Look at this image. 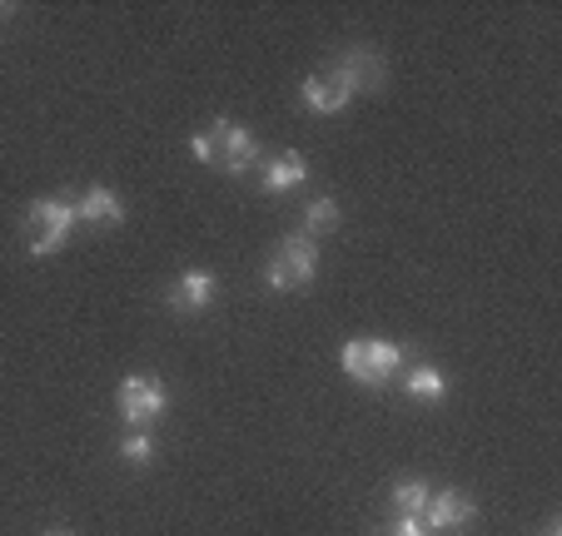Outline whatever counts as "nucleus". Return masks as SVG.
<instances>
[{"label": "nucleus", "mask_w": 562, "mask_h": 536, "mask_svg": "<svg viewBox=\"0 0 562 536\" xmlns=\"http://www.w3.org/2000/svg\"><path fill=\"white\" fill-rule=\"evenodd\" d=\"M339 368L363 388H383L393 373L404 368V347L389 343V338H349L339 347Z\"/></svg>", "instance_id": "f257e3e1"}, {"label": "nucleus", "mask_w": 562, "mask_h": 536, "mask_svg": "<svg viewBox=\"0 0 562 536\" xmlns=\"http://www.w3.org/2000/svg\"><path fill=\"white\" fill-rule=\"evenodd\" d=\"M75 204L70 199H35L31 209H25L21 229H25V249L35 253V259H50V253L65 249V239H70L75 229Z\"/></svg>", "instance_id": "f03ea898"}, {"label": "nucleus", "mask_w": 562, "mask_h": 536, "mask_svg": "<svg viewBox=\"0 0 562 536\" xmlns=\"http://www.w3.org/2000/svg\"><path fill=\"white\" fill-rule=\"evenodd\" d=\"M314 269H318V243L294 229L274 243L265 278H269V288H279V294H294V288H304L308 278H314Z\"/></svg>", "instance_id": "7ed1b4c3"}, {"label": "nucleus", "mask_w": 562, "mask_h": 536, "mask_svg": "<svg viewBox=\"0 0 562 536\" xmlns=\"http://www.w3.org/2000/svg\"><path fill=\"white\" fill-rule=\"evenodd\" d=\"M115 402H120L125 427H155V422L165 418V408H170V388H165L155 373H130V378L120 383Z\"/></svg>", "instance_id": "20e7f679"}, {"label": "nucleus", "mask_w": 562, "mask_h": 536, "mask_svg": "<svg viewBox=\"0 0 562 536\" xmlns=\"http://www.w3.org/2000/svg\"><path fill=\"white\" fill-rule=\"evenodd\" d=\"M210 135H214V169H224V174H245V169L259 164V139H255L249 125L214 119Z\"/></svg>", "instance_id": "39448f33"}, {"label": "nucleus", "mask_w": 562, "mask_h": 536, "mask_svg": "<svg viewBox=\"0 0 562 536\" xmlns=\"http://www.w3.org/2000/svg\"><path fill=\"white\" fill-rule=\"evenodd\" d=\"M299 100H304L308 115H344L353 105V90L339 70H318L299 84Z\"/></svg>", "instance_id": "423d86ee"}, {"label": "nucleus", "mask_w": 562, "mask_h": 536, "mask_svg": "<svg viewBox=\"0 0 562 536\" xmlns=\"http://www.w3.org/2000/svg\"><path fill=\"white\" fill-rule=\"evenodd\" d=\"M473 497L468 492H458V487H443V492H434L428 497V512L418 516V522L428 526V532H463L468 522H473Z\"/></svg>", "instance_id": "0eeeda50"}, {"label": "nucleus", "mask_w": 562, "mask_h": 536, "mask_svg": "<svg viewBox=\"0 0 562 536\" xmlns=\"http://www.w3.org/2000/svg\"><path fill=\"white\" fill-rule=\"evenodd\" d=\"M214 294H220V278H214L210 269H190V274L175 278V288L165 294V304H170L175 313H204V308L214 304Z\"/></svg>", "instance_id": "6e6552de"}, {"label": "nucleus", "mask_w": 562, "mask_h": 536, "mask_svg": "<svg viewBox=\"0 0 562 536\" xmlns=\"http://www.w3.org/2000/svg\"><path fill=\"white\" fill-rule=\"evenodd\" d=\"M75 219H80V224H95V229H115V224L125 219V204H120L115 190H105V184H90V190L75 199Z\"/></svg>", "instance_id": "1a4fd4ad"}, {"label": "nucleus", "mask_w": 562, "mask_h": 536, "mask_svg": "<svg viewBox=\"0 0 562 536\" xmlns=\"http://www.w3.org/2000/svg\"><path fill=\"white\" fill-rule=\"evenodd\" d=\"M334 70L349 80V90L353 95H373V90H383V60H379V50H344L339 55V65Z\"/></svg>", "instance_id": "9d476101"}, {"label": "nucleus", "mask_w": 562, "mask_h": 536, "mask_svg": "<svg viewBox=\"0 0 562 536\" xmlns=\"http://www.w3.org/2000/svg\"><path fill=\"white\" fill-rule=\"evenodd\" d=\"M304 179H308V159L299 149H284V155H274L265 164V194H274V199L279 194H294Z\"/></svg>", "instance_id": "9b49d317"}, {"label": "nucleus", "mask_w": 562, "mask_h": 536, "mask_svg": "<svg viewBox=\"0 0 562 536\" xmlns=\"http://www.w3.org/2000/svg\"><path fill=\"white\" fill-rule=\"evenodd\" d=\"M404 388H408V398H418V402L448 398V378H443V368H434V363H414V368L404 373Z\"/></svg>", "instance_id": "f8f14e48"}, {"label": "nucleus", "mask_w": 562, "mask_h": 536, "mask_svg": "<svg viewBox=\"0 0 562 536\" xmlns=\"http://www.w3.org/2000/svg\"><path fill=\"white\" fill-rule=\"evenodd\" d=\"M339 229V199H329V194H318V199H308V209H304V229L299 233H308V239H324V233H334Z\"/></svg>", "instance_id": "ddd939ff"}, {"label": "nucleus", "mask_w": 562, "mask_h": 536, "mask_svg": "<svg viewBox=\"0 0 562 536\" xmlns=\"http://www.w3.org/2000/svg\"><path fill=\"white\" fill-rule=\"evenodd\" d=\"M428 497H434V487L424 482V477H408V482L393 487V516H424L428 512Z\"/></svg>", "instance_id": "4468645a"}, {"label": "nucleus", "mask_w": 562, "mask_h": 536, "mask_svg": "<svg viewBox=\"0 0 562 536\" xmlns=\"http://www.w3.org/2000/svg\"><path fill=\"white\" fill-rule=\"evenodd\" d=\"M120 457H125L130 467H145L149 457H155V437H149V427H130L125 437H120Z\"/></svg>", "instance_id": "2eb2a0df"}, {"label": "nucleus", "mask_w": 562, "mask_h": 536, "mask_svg": "<svg viewBox=\"0 0 562 536\" xmlns=\"http://www.w3.org/2000/svg\"><path fill=\"white\" fill-rule=\"evenodd\" d=\"M379 536H434V532H428V526L418 522V516H393V522L383 526Z\"/></svg>", "instance_id": "dca6fc26"}, {"label": "nucleus", "mask_w": 562, "mask_h": 536, "mask_svg": "<svg viewBox=\"0 0 562 536\" xmlns=\"http://www.w3.org/2000/svg\"><path fill=\"white\" fill-rule=\"evenodd\" d=\"M190 155L200 159V164H214V135H210V129H200V135H190Z\"/></svg>", "instance_id": "f3484780"}, {"label": "nucleus", "mask_w": 562, "mask_h": 536, "mask_svg": "<svg viewBox=\"0 0 562 536\" xmlns=\"http://www.w3.org/2000/svg\"><path fill=\"white\" fill-rule=\"evenodd\" d=\"M542 536H562V532H558V526H548V532H542Z\"/></svg>", "instance_id": "a211bd4d"}, {"label": "nucleus", "mask_w": 562, "mask_h": 536, "mask_svg": "<svg viewBox=\"0 0 562 536\" xmlns=\"http://www.w3.org/2000/svg\"><path fill=\"white\" fill-rule=\"evenodd\" d=\"M41 536H70V532H41Z\"/></svg>", "instance_id": "6ab92c4d"}, {"label": "nucleus", "mask_w": 562, "mask_h": 536, "mask_svg": "<svg viewBox=\"0 0 562 536\" xmlns=\"http://www.w3.org/2000/svg\"><path fill=\"white\" fill-rule=\"evenodd\" d=\"M0 15H5V11H0Z\"/></svg>", "instance_id": "aec40b11"}]
</instances>
